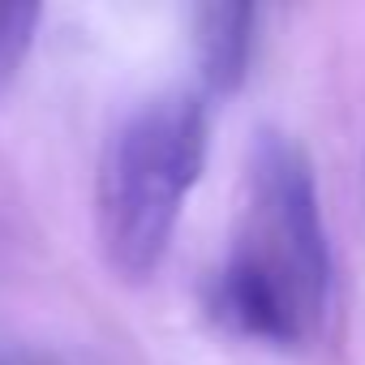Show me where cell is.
Returning a JSON list of instances; mask_svg holds the SVG:
<instances>
[{
    "instance_id": "cell-1",
    "label": "cell",
    "mask_w": 365,
    "mask_h": 365,
    "mask_svg": "<svg viewBox=\"0 0 365 365\" xmlns=\"http://www.w3.org/2000/svg\"><path fill=\"white\" fill-rule=\"evenodd\" d=\"M207 305L220 327L267 348H309L331 314V245L305 155L258 133L250 155L245 220L211 279Z\"/></svg>"
},
{
    "instance_id": "cell-2",
    "label": "cell",
    "mask_w": 365,
    "mask_h": 365,
    "mask_svg": "<svg viewBox=\"0 0 365 365\" xmlns=\"http://www.w3.org/2000/svg\"><path fill=\"white\" fill-rule=\"evenodd\" d=\"M202 163V95L176 91L146 99L116 125L95 176V232L112 275L142 284L159 271Z\"/></svg>"
},
{
    "instance_id": "cell-3",
    "label": "cell",
    "mask_w": 365,
    "mask_h": 365,
    "mask_svg": "<svg viewBox=\"0 0 365 365\" xmlns=\"http://www.w3.org/2000/svg\"><path fill=\"white\" fill-rule=\"evenodd\" d=\"M254 5H202L194 18L198 73L211 95H232L250 73L254 52Z\"/></svg>"
},
{
    "instance_id": "cell-4",
    "label": "cell",
    "mask_w": 365,
    "mask_h": 365,
    "mask_svg": "<svg viewBox=\"0 0 365 365\" xmlns=\"http://www.w3.org/2000/svg\"><path fill=\"white\" fill-rule=\"evenodd\" d=\"M39 22H43V9L39 5L0 0V91H5L22 73V65H26V56L35 48Z\"/></svg>"
},
{
    "instance_id": "cell-5",
    "label": "cell",
    "mask_w": 365,
    "mask_h": 365,
    "mask_svg": "<svg viewBox=\"0 0 365 365\" xmlns=\"http://www.w3.org/2000/svg\"><path fill=\"white\" fill-rule=\"evenodd\" d=\"M0 365H5V361H0Z\"/></svg>"
}]
</instances>
